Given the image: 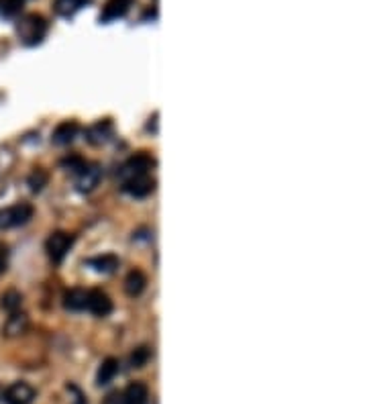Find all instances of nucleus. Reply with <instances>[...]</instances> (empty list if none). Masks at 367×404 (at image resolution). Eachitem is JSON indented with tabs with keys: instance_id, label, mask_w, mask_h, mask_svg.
<instances>
[{
	"instance_id": "obj_1",
	"label": "nucleus",
	"mask_w": 367,
	"mask_h": 404,
	"mask_svg": "<svg viewBox=\"0 0 367 404\" xmlns=\"http://www.w3.org/2000/svg\"><path fill=\"white\" fill-rule=\"evenodd\" d=\"M17 35H19V41L27 45V47H35L39 43H43V39L47 37L50 33V21L43 17V15H37V13H29L23 15L19 21H17Z\"/></svg>"
},
{
	"instance_id": "obj_2",
	"label": "nucleus",
	"mask_w": 367,
	"mask_h": 404,
	"mask_svg": "<svg viewBox=\"0 0 367 404\" xmlns=\"http://www.w3.org/2000/svg\"><path fill=\"white\" fill-rule=\"evenodd\" d=\"M153 167H156L153 156H149L147 151L135 154V156H131L127 162L121 165V170H119V180H121V182H127V180H131V178L149 174Z\"/></svg>"
},
{
	"instance_id": "obj_3",
	"label": "nucleus",
	"mask_w": 367,
	"mask_h": 404,
	"mask_svg": "<svg viewBox=\"0 0 367 404\" xmlns=\"http://www.w3.org/2000/svg\"><path fill=\"white\" fill-rule=\"evenodd\" d=\"M33 218V207L29 202H17L13 207L0 209V229H15L27 225Z\"/></svg>"
},
{
	"instance_id": "obj_4",
	"label": "nucleus",
	"mask_w": 367,
	"mask_h": 404,
	"mask_svg": "<svg viewBox=\"0 0 367 404\" xmlns=\"http://www.w3.org/2000/svg\"><path fill=\"white\" fill-rule=\"evenodd\" d=\"M72 245H74V235H70V233H66V231H55V233H52V235L47 237L45 249H47L50 260L57 266V264H61V262L66 260V255H68V251L72 249Z\"/></svg>"
},
{
	"instance_id": "obj_5",
	"label": "nucleus",
	"mask_w": 367,
	"mask_h": 404,
	"mask_svg": "<svg viewBox=\"0 0 367 404\" xmlns=\"http://www.w3.org/2000/svg\"><path fill=\"white\" fill-rule=\"evenodd\" d=\"M86 311H90L94 317L105 319L112 313V300L105 290L92 288V290H88V297H86Z\"/></svg>"
},
{
	"instance_id": "obj_6",
	"label": "nucleus",
	"mask_w": 367,
	"mask_h": 404,
	"mask_svg": "<svg viewBox=\"0 0 367 404\" xmlns=\"http://www.w3.org/2000/svg\"><path fill=\"white\" fill-rule=\"evenodd\" d=\"M121 188H123V192H127L129 196L145 198V196L153 194L156 180L151 178V174H143V176L131 178V180H127V182H121Z\"/></svg>"
},
{
	"instance_id": "obj_7",
	"label": "nucleus",
	"mask_w": 367,
	"mask_h": 404,
	"mask_svg": "<svg viewBox=\"0 0 367 404\" xmlns=\"http://www.w3.org/2000/svg\"><path fill=\"white\" fill-rule=\"evenodd\" d=\"M133 4H135V0H106L98 21L108 25V23H112V21H117V19H123V17L129 15Z\"/></svg>"
},
{
	"instance_id": "obj_8",
	"label": "nucleus",
	"mask_w": 367,
	"mask_h": 404,
	"mask_svg": "<svg viewBox=\"0 0 367 404\" xmlns=\"http://www.w3.org/2000/svg\"><path fill=\"white\" fill-rule=\"evenodd\" d=\"M35 401V388L27 382H15L4 392L6 404H31Z\"/></svg>"
},
{
	"instance_id": "obj_9",
	"label": "nucleus",
	"mask_w": 367,
	"mask_h": 404,
	"mask_svg": "<svg viewBox=\"0 0 367 404\" xmlns=\"http://www.w3.org/2000/svg\"><path fill=\"white\" fill-rule=\"evenodd\" d=\"M100 178H103V167L98 163H86V167L76 174V188L80 192H92L98 186Z\"/></svg>"
},
{
	"instance_id": "obj_10",
	"label": "nucleus",
	"mask_w": 367,
	"mask_h": 404,
	"mask_svg": "<svg viewBox=\"0 0 367 404\" xmlns=\"http://www.w3.org/2000/svg\"><path fill=\"white\" fill-rule=\"evenodd\" d=\"M112 135H114V123H112L110 119L96 121L94 125H90V127L86 129V139H88L92 145H103Z\"/></svg>"
},
{
	"instance_id": "obj_11",
	"label": "nucleus",
	"mask_w": 367,
	"mask_h": 404,
	"mask_svg": "<svg viewBox=\"0 0 367 404\" xmlns=\"http://www.w3.org/2000/svg\"><path fill=\"white\" fill-rule=\"evenodd\" d=\"M80 133V125L76 121H61L55 129H53L52 141L53 145H70Z\"/></svg>"
},
{
	"instance_id": "obj_12",
	"label": "nucleus",
	"mask_w": 367,
	"mask_h": 404,
	"mask_svg": "<svg viewBox=\"0 0 367 404\" xmlns=\"http://www.w3.org/2000/svg\"><path fill=\"white\" fill-rule=\"evenodd\" d=\"M29 329V317L25 313L17 311V313H10V317L6 319V323L2 327V335L4 337H21L23 333H27Z\"/></svg>"
},
{
	"instance_id": "obj_13",
	"label": "nucleus",
	"mask_w": 367,
	"mask_h": 404,
	"mask_svg": "<svg viewBox=\"0 0 367 404\" xmlns=\"http://www.w3.org/2000/svg\"><path fill=\"white\" fill-rule=\"evenodd\" d=\"M147 288V276L141 269H133L125 278V292L131 298L143 294V290Z\"/></svg>"
},
{
	"instance_id": "obj_14",
	"label": "nucleus",
	"mask_w": 367,
	"mask_h": 404,
	"mask_svg": "<svg viewBox=\"0 0 367 404\" xmlns=\"http://www.w3.org/2000/svg\"><path fill=\"white\" fill-rule=\"evenodd\" d=\"M149 390L143 382H133L123 392V404H147Z\"/></svg>"
},
{
	"instance_id": "obj_15",
	"label": "nucleus",
	"mask_w": 367,
	"mask_h": 404,
	"mask_svg": "<svg viewBox=\"0 0 367 404\" xmlns=\"http://www.w3.org/2000/svg\"><path fill=\"white\" fill-rule=\"evenodd\" d=\"M86 297H88V290H84V288H70V290L63 294V306H66V311H70V313H82V311H86Z\"/></svg>"
},
{
	"instance_id": "obj_16",
	"label": "nucleus",
	"mask_w": 367,
	"mask_h": 404,
	"mask_svg": "<svg viewBox=\"0 0 367 404\" xmlns=\"http://www.w3.org/2000/svg\"><path fill=\"white\" fill-rule=\"evenodd\" d=\"M86 264L94 269V271H98V274H112L114 269L119 268V264H121V262H119V257H117V255H112V253H105V255L90 257Z\"/></svg>"
},
{
	"instance_id": "obj_17",
	"label": "nucleus",
	"mask_w": 367,
	"mask_h": 404,
	"mask_svg": "<svg viewBox=\"0 0 367 404\" xmlns=\"http://www.w3.org/2000/svg\"><path fill=\"white\" fill-rule=\"evenodd\" d=\"M117 374H119V359L106 357L105 361L100 364V368H98L96 384H98V386H108V384L117 377Z\"/></svg>"
},
{
	"instance_id": "obj_18",
	"label": "nucleus",
	"mask_w": 367,
	"mask_h": 404,
	"mask_svg": "<svg viewBox=\"0 0 367 404\" xmlns=\"http://www.w3.org/2000/svg\"><path fill=\"white\" fill-rule=\"evenodd\" d=\"M90 0H55V13L63 19H72Z\"/></svg>"
},
{
	"instance_id": "obj_19",
	"label": "nucleus",
	"mask_w": 367,
	"mask_h": 404,
	"mask_svg": "<svg viewBox=\"0 0 367 404\" xmlns=\"http://www.w3.org/2000/svg\"><path fill=\"white\" fill-rule=\"evenodd\" d=\"M0 306H2L4 311H8V313L21 311V306H23V297H21V292H17V290L4 292L2 298H0Z\"/></svg>"
},
{
	"instance_id": "obj_20",
	"label": "nucleus",
	"mask_w": 367,
	"mask_h": 404,
	"mask_svg": "<svg viewBox=\"0 0 367 404\" xmlns=\"http://www.w3.org/2000/svg\"><path fill=\"white\" fill-rule=\"evenodd\" d=\"M25 0H0V13L4 19H15L21 15Z\"/></svg>"
},
{
	"instance_id": "obj_21",
	"label": "nucleus",
	"mask_w": 367,
	"mask_h": 404,
	"mask_svg": "<svg viewBox=\"0 0 367 404\" xmlns=\"http://www.w3.org/2000/svg\"><path fill=\"white\" fill-rule=\"evenodd\" d=\"M47 180H50V176H47L45 170H35V172L27 178V184L31 186L33 192H39V190H43V186L47 184Z\"/></svg>"
},
{
	"instance_id": "obj_22",
	"label": "nucleus",
	"mask_w": 367,
	"mask_h": 404,
	"mask_svg": "<svg viewBox=\"0 0 367 404\" xmlns=\"http://www.w3.org/2000/svg\"><path fill=\"white\" fill-rule=\"evenodd\" d=\"M149 357H151V351H149V347H137V350L131 353V366L139 370V368L147 366Z\"/></svg>"
},
{
	"instance_id": "obj_23",
	"label": "nucleus",
	"mask_w": 367,
	"mask_h": 404,
	"mask_svg": "<svg viewBox=\"0 0 367 404\" xmlns=\"http://www.w3.org/2000/svg\"><path fill=\"white\" fill-rule=\"evenodd\" d=\"M86 163H88V162H84V160H82L80 156H70V158L61 160V165H63V167H66L68 172H72L74 176H76V174H80V172H82V170L86 167Z\"/></svg>"
},
{
	"instance_id": "obj_24",
	"label": "nucleus",
	"mask_w": 367,
	"mask_h": 404,
	"mask_svg": "<svg viewBox=\"0 0 367 404\" xmlns=\"http://www.w3.org/2000/svg\"><path fill=\"white\" fill-rule=\"evenodd\" d=\"M8 269V247L0 243V276Z\"/></svg>"
},
{
	"instance_id": "obj_25",
	"label": "nucleus",
	"mask_w": 367,
	"mask_h": 404,
	"mask_svg": "<svg viewBox=\"0 0 367 404\" xmlns=\"http://www.w3.org/2000/svg\"><path fill=\"white\" fill-rule=\"evenodd\" d=\"M103 404H123V394H119V392H110Z\"/></svg>"
},
{
	"instance_id": "obj_26",
	"label": "nucleus",
	"mask_w": 367,
	"mask_h": 404,
	"mask_svg": "<svg viewBox=\"0 0 367 404\" xmlns=\"http://www.w3.org/2000/svg\"><path fill=\"white\" fill-rule=\"evenodd\" d=\"M68 388H70V390H72V392L76 394V398H74V404H88V403H86V398H84V394L80 392L76 386H68Z\"/></svg>"
}]
</instances>
